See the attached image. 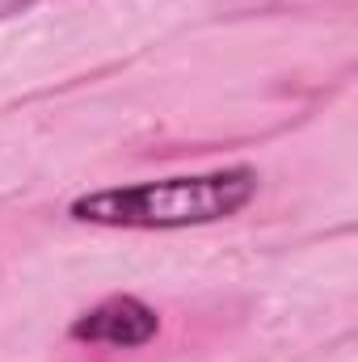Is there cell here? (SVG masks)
I'll use <instances>...</instances> for the list:
<instances>
[{
    "label": "cell",
    "instance_id": "obj_2",
    "mask_svg": "<svg viewBox=\"0 0 358 362\" xmlns=\"http://www.w3.org/2000/svg\"><path fill=\"white\" fill-rule=\"evenodd\" d=\"M156 333H161V316L139 295H105L101 303H93L89 312H81L72 320V329H68L72 341L114 346V350H139Z\"/></svg>",
    "mask_w": 358,
    "mask_h": 362
},
{
    "label": "cell",
    "instance_id": "obj_1",
    "mask_svg": "<svg viewBox=\"0 0 358 362\" xmlns=\"http://www.w3.org/2000/svg\"><path fill=\"white\" fill-rule=\"evenodd\" d=\"M258 194V169L228 165L194 177L139 181V185H110L81 194L68 215L93 228H131V232H178L232 219Z\"/></svg>",
    "mask_w": 358,
    "mask_h": 362
}]
</instances>
